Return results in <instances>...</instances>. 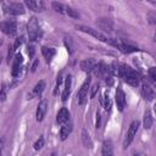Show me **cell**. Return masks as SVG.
Here are the masks:
<instances>
[{"label": "cell", "instance_id": "cell-1", "mask_svg": "<svg viewBox=\"0 0 156 156\" xmlns=\"http://www.w3.org/2000/svg\"><path fill=\"white\" fill-rule=\"evenodd\" d=\"M118 76L121 78H123V80L132 85V87H138L139 85V82H140V78H139V74L130 67L128 66H124V65H118Z\"/></svg>", "mask_w": 156, "mask_h": 156}, {"label": "cell", "instance_id": "cell-2", "mask_svg": "<svg viewBox=\"0 0 156 156\" xmlns=\"http://www.w3.org/2000/svg\"><path fill=\"white\" fill-rule=\"evenodd\" d=\"M27 29H28V38L30 41H35L41 37V30H40V27L38 24V21L35 17H32L29 20Z\"/></svg>", "mask_w": 156, "mask_h": 156}, {"label": "cell", "instance_id": "cell-3", "mask_svg": "<svg viewBox=\"0 0 156 156\" xmlns=\"http://www.w3.org/2000/svg\"><path fill=\"white\" fill-rule=\"evenodd\" d=\"M138 129H139V122L138 121H133L130 123L128 130H127V135H126V140H124V147H127V146L130 145V143L133 141L134 136L138 133Z\"/></svg>", "mask_w": 156, "mask_h": 156}, {"label": "cell", "instance_id": "cell-4", "mask_svg": "<svg viewBox=\"0 0 156 156\" xmlns=\"http://www.w3.org/2000/svg\"><path fill=\"white\" fill-rule=\"evenodd\" d=\"M76 28H77L78 30H82V32H84V33H88V34L95 37L96 39H99V40H101V41H104V43H108V39H107L102 33H100L98 29H93V28H90V27L80 26V24H79V26H76Z\"/></svg>", "mask_w": 156, "mask_h": 156}, {"label": "cell", "instance_id": "cell-5", "mask_svg": "<svg viewBox=\"0 0 156 156\" xmlns=\"http://www.w3.org/2000/svg\"><path fill=\"white\" fill-rule=\"evenodd\" d=\"M89 85H90V78H87V79L84 80V83L82 84V87H80V89H79V91H78V95H77V98H78V104H79V105H83V104L85 102V100H87V98H88Z\"/></svg>", "mask_w": 156, "mask_h": 156}, {"label": "cell", "instance_id": "cell-6", "mask_svg": "<svg viewBox=\"0 0 156 156\" xmlns=\"http://www.w3.org/2000/svg\"><path fill=\"white\" fill-rule=\"evenodd\" d=\"M5 10H6V12H9L10 15H13V16H18V15L24 13V6L20 2H10L6 5Z\"/></svg>", "mask_w": 156, "mask_h": 156}, {"label": "cell", "instance_id": "cell-7", "mask_svg": "<svg viewBox=\"0 0 156 156\" xmlns=\"http://www.w3.org/2000/svg\"><path fill=\"white\" fill-rule=\"evenodd\" d=\"M0 27H1V30L7 35H13L17 30V26L15 21H4L1 22Z\"/></svg>", "mask_w": 156, "mask_h": 156}, {"label": "cell", "instance_id": "cell-8", "mask_svg": "<svg viewBox=\"0 0 156 156\" xmlns=\"http://www.w3.org/2000/svg\"><path fill=\"white\" fill-rule=\"evenodd\" d=\"M115 101H116L118 111H123L124 107H126V94H124V91L121 88H117V90H116Z\"/></svg>", "mask_w": 156, "mask_h": 156}, {"label": "cell", "instance_id": "cell-9", "mask_svg": "<svg viewBox=\"0 0 156 156\" xmlns=\"http://www.w3.org/2000/svg\"><path fill=\"white\" fill-rule=\"evenodd\" d=\"M24 4L27 5V7H29V10H33L37 12H41L45 10V4L41 0H26Z\"/></svg>", "mask_w": 156, "mask_h": 156}, {"label": "cell", "instance_id": "cell-10", "mask_svg": "<svg viewBox=\"0 0 156 156\" xmlns=\"http://www.w3.org/2000/svg\"><path fill=\"white\" fill-rule=\"evenodd\" d=\"M46 108H48V102L46 100H41L39 104H38V107H37V113H35V118L38 122H41L44 119V116L46 113Z\"/></svg>", "mask_w": 156, "mask_h": 156}, {"label": "cell", "instance_id": "cell-11", "mask_svg": "<svg viewBox=\"0 0 156 156\" xmlns=\"http://www.w3.org/2000/svg\"><path fill=\"white\" fill-rule=\"evenodd\" d=\"M141 95L144 96L145 100L151 101L155 98V91L152 90V88L150 85H147L146 83H143V85H141Z\"/></svg>", "mask_w": 156, "mask_h": 156}, {"label": "cell", "instance_id": "cell-12", "mask_svg": "<svg viewBox=\"0 0 156 156\" xmlns=\"http://www.w3.org/2000/svg\"><path fill=\"white\" fill-rule=\"evenodd\" d=\"M96 24L99 26L100 29H104L106 32H112L113 24H112L111 20H108V18H100L96 21Z\"/></svg>", "mask_w": 156, "mask_h": 156}, {"label": "cell", "instance_id": "cell-13", "mask_svg": "<svg viewBox=\"0 0 156 156\" xmlns=\"http://www.w3.org/2000/svg\"><path fill=\"white\" fill-rule=\"evenodd\" d=\"M68 119H69V112H68L67 108L62 107V108L58 111L57 116H56V122H57L58 124H65Z\"/></svg>", "mask_w": 156, "mask_h": 156}, {"label": "cell", "instance_id": "cell-14", "mask_svg": "<svg viewBox=\"0 0 156 156\" xmlns=\"http://www.w3.org/2000/svg\"><path fill=\"white\" fill-rule=\"evenodd\" d=\"M96 67V62L93 60V58H85L80 62V68L84 71V72H90V71H94V68Z\"/></svg>", "mask_w": 156, "mask_h": 156}, {"label": "cell", "instance_id": "cell-15", "mask_svg": "<svg viewBox=\"0 0 156 156\" xmlns=\"http://www.w3.org/2000/svg\"><path fill=\"white\" fill-rule=\"evenodd\" d=\"M22 62H23L22 55H21V54H17V55H16V58H15V62H13V66H12V76H13V77H17V76L20 74Z\"/></svg>", "mask_w": 156, "mask_h": 156}, {"label": "cell", "instance_id": "cell-16", "mask_svg": "<svg viewBox=\"0 0 156 156\" xmlns=\"http://www.w3.org/2000/svg\"><path fill=\"white\" fill-rule=\"evenodd\" d=\"M44 88H45V82L44 80H39L35 84L33 91L30 94H28V99H33V96H40L41 93H43V90H44Z\"/></svg>", "mask_w": 156, "mask_h": 156}, {"label": "cell", "instance_id": "cell-17", "mask_svg": "<svg viewBox=\"0 0 156 156\" xmlns=\"http://www.w3.org/2000/svg\"><path fill=\"white\" fill-rule=\"evenodd\" d=\"M101 155L102 156H113V147H112V143L110 140H105L102 143Z\"/></svg>", "mask_w": 156, "mask_h": 156}, {"label": "cell", "instance_id": "cell-18", "mask_svg": "<svg viewBox=\"0 0 156 156\" xmlns=\"http://www.w3.org/2000/svg\"><path fill=\"white\" fill-rule=\"evenodd\" d=\"M71 82H72V79H71V76H68V77L66 78L65 89H63V91H62V95H61V99H62V101H63V102H65V101L68 99V96H69V93H71Z\"/></svg>", "mask_w": 156, "mask_h": 156}, {"label": "cell", "instance_id": "cell-19", "mask_svg": "<svg viewBox=\"0 0 156 156\" xmlns=\"http://www.w3.org/2000/svg\"><path fill=\"white\" fill-rule=\"evenodd\" d=\"M41 54H43V56L45 57V60H46V62H50V61L52 60V57H54V55H55V50H54L52 48H48V46H43V48H41Z\"/></svg>", "mask_w": 156, "mask_h": 156}, {"label": "cell", "instance_id": "cell-20", "mask_svg": "<svg viewBox=\"0 0 156 156\" xmlns=\"http://www.w3.org/2000/svg\"><path fill=\"white\" fill-rule=\"evenodd\" d=\"M71 132H72V124H65L63 127H61V130H60V138H61V140L67 139V136L71 134Z\"/></svg>", "mask_w": 156, "mask_h": 156}, {"label": "cell", "instance_id": "cell-21", "mask_svg": "<svg viewBox=\"0 0 156 156\" xmlns=\"http://www.w3.org/2000/svg\"><path fill=\"white\" fill-rule=\"evenodd\" d=\"M143 126L145 129H150L152 126V116L150 113V111H146L144 113V119H143Z\"/></svg>", "mask_w": 156, "mask_h": 156}, {"label": "cell", "instance_id": "cell-22", "mask_svg": "<svg viewBox=\"0 0 156 156\" xmlns=\"http://www.w3.org/2000/svg\"><path fill=\"white\" fill-rule=\"evenodd\" d=\"M82 141H83V144H84L85 147H89V149H90V147L93 146L91 140H90V138H89V134H88V132H87L85 129L82 130Z\"/></svg>", "mask_w": 156, "mask_h": 156}, {"label": "cell", "instance_id": "cell-23", "mask_svg": "<svg viewBox=\"0 0 156 156\" xmlns=\"http://www.w3.org/2000/svg\"><path fill=\"white\" fill-rule=\"evenodd\" d=\"M51 6H52V9H54L56 12H58V13H63V12H66V6H63V5L60 4V2L54 1V2L51 4Z\"/></svg>", "mask_w": 156, "mask_h": 156}, {"label": "cell", "instance_id": "cell-24", "mask_svg": "<svg viewBox=\"0 0 156 156\" xmlns=\"http://www.w3.org/2000/svg\"><path fill=\"white\" fill-rule=\"evenodd\" d=\"M66 13H67L69 17H73V18H78V17H79L78 12H77L74 9L69 7V6H66Z\"/></svg>", "mask_w": 156, "mask_h": 156}, {"label": "cell", "instance_id": "cell-25", "mask_svg": "<svg viewBox=\"0 0 156 156\" xmlns=\"http://www.w3.org/2000/svg\"><path fill=\"white\" fill-rule=\"evenodd\" d=\"M102 104H104V107H105V110H106V111H111L112 102H111V100H110V98H108V95H107V94L105 95V100L102 101Z\"/></svg>", "mask_w": 156, "mask_h": 156}, {"label": "cell", "instance_id": "cell-26", "mask_svg": "<svg viewBox=\"0 0 156 156\" xmlns=\"http://www.w3.org/2000/svg\"><path fill=\"white\" fill-rule=\"evenodd\" d=\"M43 146H44V138L40 136V138L34 143V149H35V150H40Z\"/></svg>", "mask_w": 156, "mask_h": 156}, {"label": "cell", "instance_id": "cell-27", "mask_svg": "<svg viewBox=\"0 0 156 156\" xmlns=\"http://www.w3.org/2000/svg\"><path fill=\"white\" fill-rule=\"evenodd\" d=\"M65 45H66L68 52L72 54V52H73V46H72V40H71L69 38H65Z\"/></svg>", "mask_w": 156, "mask_h": 156}, {"label": "cell", "instance_id": "cell-28", "mask_svg": "<svg viewBox=\"0 0 156 156\" xmlns=\"http://www.w3.org/2000/svg\"><path fill=\"white\" fill-rule=\"evenodd\" d=\"M149 77L156 83V67H151L149 69Z\"/></svg>", "mask_w": 156, "mask_h": 156}, {"label": "cell", "instance_id": "cell-29", "mask_svg": "<svg viewBox=\"0 0 156 156\" xmlns=\"http://www.w3.org/2000/svg\"><path fill=\"white\" fill-rule=\"evenodd\" d=\"M98 90H99V85H98V84H94V85L91 87V89H90V98H94V96L96 95Z\"/></svg>", "mask_w": 156, "mask_h": 156}, {"label": "cell", "instance_id": "cell-30", "mask_svg": "<svg viewBox=\"0 0 156 156\" xmlns=\"http://www.w3.org/2000/svg\"><path fill=\"white\" fill-rule=\"evenodd\" d=\"M61 83H62V78H61V77H58V78H57V82H56V88H55V90H54V94H55V95L58 93V88H60Z\"/></svg>", "mask_w": 156, "mask_h": 156}, {"label": "cell", "instance_id": "cell-31", "mask_svg": "<svg viewBox=\"0 0 156 156\" xmlns=\"http://www.w3.org/2000/svg\"><path fill=\"white\" fill-rule=\"evenodd\" d=\"M22 43H23V38H22V37H21V38H17V39H16V41H15V44H13V49L16 50V49L22 44Z\"/></svg>", "mask_w": 156, "mask_h": 156}, {"label": "cell", "instance_id": "cell-32", "mask_svg": "<svg viewBox=\"0 0 156 156\" xmlns=\"http://www.w3.org/2000/svg\"><path fill=\"white\" fill-rule=\"evenodd\" d=\"M0 98H1V100H2V101L6 99V85H5V84H2V88H1V95H0Z\"/></svg>", "mask_w": 156, "mask_h": 156}, {"label": "cell", "instance_id": "cell-33", "mask_svg": "<svg viewBox=\"0 0 156 156\" xmlns=\"http://www.w3.org/2000/svg\"><path fill=\"white\" fill-rule=\"evenodd\" d=\"M28 54H29L30 57L34 55V48L33 46H28Z\"/></svg>", "mask_w": 156, "mask_h": 156}, {"label": "cell", "instance_id": "cell-34", "mask_svg": "<svg viewBox=\"0 0 156 156\" xmlns=\"http://www.w3.org/2000/svg\"><path fill=\"white\" fill-rule=\"evenodd\" d=\"M38 63H39V61H38V60H35V61H34V63H33V66H32V72H35Z\"/></svg>", "mask_w": 156, "mask_h": 156}, {"label": "cell", "instance_id": "cell-35", "mask_svg": "<svg viewBox=\"0 0 156 156\" xmlns=\"http://www.w3.org/2000/svg\"><path fill=\"white\" fill-rule=\"evenodd\" d=\"M154 111H155V115H156V104H155V106H154Z\"/></svg>", "mask_w": 156, "mask_h": 156}, {"label": "cell", "instance_id": "cell-36", "mask_svg": "<svg viewBox=\"0 0 156 156\" xmlns=\"http://www.w3.org/2000/svg\"><path fill=\"white\" fill-rule=\"evenodd\" d=\"M155 41H156V30H155Z\"/></svg>", "mask_w": 156, "mask_h": 156}, {"label": "cell", "instance_id": "cell-37", "mask_svg": "<svg viewBox=\"0 0 156 156\" xmlns=\"http://www.w3.org/2000/svg\"><path fill=\"white\" fill-rule=\"evenodd\" d=\"M51 156H55V155H51Z\"/></svg>", "mask_w": 156, "mask_h": 156}, {"label": "cell", "instance_id": "cell-38", "mask_svg": "<svg viewBox=\"0 0 156 156\" xmlns=\"http://www.w3.org/2000/svg\"><path fill=\"white\" fill-rule=\"evenodd\" d=\"M134 156H136V155H134Z\"/></svg>", "mask_w": 156, "mask_h": 156}]
</instances>
